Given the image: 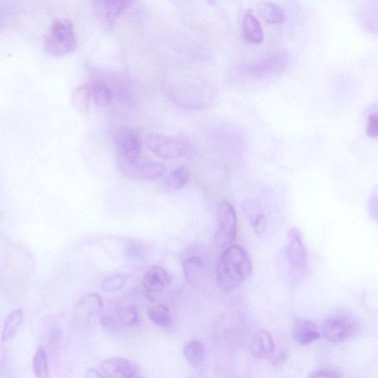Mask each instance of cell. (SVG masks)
I'll return each mask as SVG.
<instances>
[{
    "mask_svg": "<svg viewBox=\"0 0 378 378\" xmlns=\"http://www.w3.org/2000/svg\"><path fill=\"white\" fill-rule=\"evenodd\" d=\"M368 208L371 217L378 221V196L370 198Z\"/></svg>",
    "mask_w": 378,
    "mask_h": 378,
    "instance_id": "d6a6232c",
    "label": "cell"
},
{
    "mask_svg": "<svg viewBox=\"0 0 378 378\" xmlns=\"http://www.w3.org/2000/svg\"><path fill=\"white\" fill-rule=\"evenodd\" d=\"M275 340L270 333L259 330L254 334L251 343V351L256 358H268L275 354Z\"/></svg>",
    "mask_w": 378,
    "mask_h": 378,
    "instance_id": "4fadbf2b",
    "label": "cell"
},
{
    "mask_svg": "<svg viewBox=\"0 0 378 378\" xmlns=\"http://www.w3.org/2000/svg\"><path fill=\"white\" fill-rule=\"evenodd\" d=\"M147 317L150 321L162 328H168L173 324L170 310L162 305L150 307L147 310Z\"/></svg>",
    "mask_w": 378,
    "mask_h": 378,
    "instance_id": "7402d4cb",
    "label": "cell"
},
{
    "mask_svg": "<svg viewBox=\"0 0 378 378\" xmlns=\"http://www.w3.org/2000/svg\"><path fill=\"white\" fill-rule=\"evenodd\" d=\"M257 10L261 17L272 24H283L286 20L284 10L272 3L261 2L257 5Z\"/></svg>",
    "mask_w": 378,
    "mask_h": 378,
    "instance_id": "d6986e66",
    "label": "cell"
},
{
    "mask_svg": "<svg viewBox=\"0 0 378 378\" xmlns=\"http://www.w3.org/2000/svg\"><path fill=\"white\" fill-rule=\"evenodd\" d=\"M103 310L101 298L95 293L82 296L76 304L74 321L78 325H86L99 317Z\"/></svg>",
    "mask_w": 378,
    "mask_h": 378,
    "instance_id": "9c48e42d",
    "label": "cell"
},
{
    "mask_svg": "<svg viewBox=\"0 0 378 378\" xmlns=\"http://www.w3.org/2000/svg\"><path fill=\"white\" fill-rule=\"evenodd\" d=\"M286 258H288L291 269L294 272L304 271L307 263V252L302 233L296 228H292L289 233Z\"/></svg>",
    "mask_w": 378,
    "mask_h": 378,
    "instance_id": "30bf717a",
    "label": "cell"
},
{
    "mask_svg": "<svg viewBox=\"0 0 378 378\" xmlns=\"http://www.w3.org/2000/svg\"><path fill=\"white\" fill-rule=\"evenodd\" d=\"M22 320L23 314L21 309H16L10 312L3 326L2 335L3 344L11 341L17 335Z\"/></svg>",
    "mask_w": 378,
    "mask_h": 378,
    "instance_id": "44dd1931",
    "label": "cell"
},
{
    "mask_svg": "<svg viewBox=\"0 0 378 378\" xmlns=\"http://www.w3.org/2000/svg\"><path fill=\"white\" fill-rule=\"evenodd\" d=\"M119 157L135 158L140 156L143 150V139L137 129L122 126L117 130L114 138Z\"/></svg>",
    "mask_w": 378,
    "mask_h": 378,
    "instance_id": "ba28073f",
    "label": "cell"
},
{
    "mask_svg": "<svg viewBox=\"0 0 378 378\" xmlns=\"http://www.w3.org/2000/svg\"><path fill=\"white\" fill-rule=\"evenodd\" d=\"M242 32L245 40L252 44H261L264 41L263 26L252 12H247L242 20Z\"/></svg>",
    "mask_w": 378,
    "mask_h": 378,
    "instance_id": "e0dca14e",
    "label": "cell"
},
{
    "mask_svg": "<svg viewBox=\"0 0 378 378\" xmlns=\"http://www.w3.org/2000/svg\"><path fill=\"white\" fill-rule=\"evenodd\" d=\"M78 38L73 22L68 19H56L52 22L45 36L44 48L52 57H64L77 47Z\"/></svg>",
    "mask_w": 378,
    "mask_h": 378,
    "instance_id": "3957f363",
    "label": "cell"
},
{
    "mask_svg": "<svg viewBox=\"0 0 378 378\" xmlns=\"http://www.w3.org/2000/svg\"><path fill=\"white\" fill-rule=\"evenodd\" d=\"M132 3L133 2L130 1L101 0V1H94L93 6L101 21L110 27Z\"/></svg>",
    "mask_w": 378,
    "mask_h": 378,
    "instance_id": "8fae6325",
    "label": "cell"
},
{
    "mask_svg": "<svg viewBox=\"0 0 378 378\" xmlns=\"http://www.w3.org/2000/svg\"><path fill=\"white\" fill-rule=\"evenodd\" d=\"M268 226L267 218L263 215H260L256 217L254 220L253 228L256 235H263L266 232Z\"/></svg>",
    "mask_w": 378,
    "mask_h": 378,
    "instance_id": "f1b7e54d",
    "label": "cell"
},
{
    "mask_svg": "<svg viewBox=\"0 0 378 378\" xmlns=\"http://www.w3.org/2000/svg\"><path fill=\"white\" fill-rule=\"evenodd\" d=\"M184 276L190 284H198L203 277L205 265L198 256H190L182 263Z\"/></svg>",
    "mask_w": 378,
    "mask_h": 378,
    "instance_id": "ffe728a7",
    "label": "cell"
},
{
    "mask_svg": "<svg viewBox=\"0 0 378 378\" xmlns=\"http://www.w3.org/2000/svg\"><path fill=\"white\" fill-rule=\"evenodd\" d=\"M33 370L37 378H49L50 371L46 350L43 346L37 348L33 358Z\"/></svg>",
    "mask_w": 378,
    "mask_h": 378,
    "instance_id": "d4e9b609",
    "label": "cell"
},
{
    "mask_svg": "<svg viewBox=\"0 0 378 378\" xmlns=\"http://www.w3.org/2000/svg\"><path fill=\"white\" fill-rule=\"evenodd\" d=\"M293 336L298 344L307 345L318 340L321 337V333L314 322L298 319L293 325Z\"/></svg>",
    "mask_w": 378,
    "mask_h": 378,
    "instance_id": "2e32d148",
    "label": "cell"
},
{
    "mask_svg": "<svg viewBox=\"0 0 378 378\" xmlns=\"http://www.w3.org/2000/svg\"><path fill=\"white\" fill-rule=\"evenodd\" d=\"M145 143L156 157L166 161L185 158L194 150L192 142L184 136L152 133L146 136Z\"/></svg>",
    "mask_w": 378,
    "mask_h": 378,
    "instance_id": "277c9868",
    "label": "cell"
},
{
    "mask_svg": "<svg viewBox=\"0 0 378 378\" xmlns=\"http://www.w3.org/2000/svg\"><path fill=\"white\" fill-rule=\"evenodd\" d=\"M367 134L370 138L378 137V114H371L368 117Z\"/></svg>",
    "mask_w": 378,
    "mask_h": 378,
    "instance_id": "83f0119b",
    "label": "cell"
},
{
    "mask_svg": "<svg viewBox=\"0 0 378 378\" xmlns=\"http://www.w3.org/2000/svg\"><path fill=\"white\" fill-rule=\"evenodd\" d=\"M191 177V169L188 166H181L169 173L159 184L163 193L175 192L184 188Z\"/></svg>",
    "mask_w": 378,
    "mask_h": 378,
    "instance_id": "7c38bea8",
    "label": "cell"
},
{
    "mask_svg": "<svg viewBox=\"0 0 378 378\" xmlns=\"http://www.w3.org/2000/svg\"><path fill=\"white\" fill-rule=\"evenodd\" d=\"M87 85L91 99L97 106L106 107L109 106L112 99V91L106 82L95 80Z\"/></svg>",
    "mask_w": 378,
    "mask_h": 378,
    "instance_id": "ac0fdd59",
    "label": "cell"
},
{
    "mask_svg": "<svg viewBox=\"0 0 378 378\" xmlns=\"http://www.w3.org/2000/svg\"><path fill=\"white\" fill-rule=\"evenodd\" d=\"M101 370L109 378H133L135 369L124 358H111L101 363Z\"/></svg>",
    "mask_w": 378,
    "mask_h": 378,
    "instance_id": "9a60e30c",
    "label": "cell"
},
{
    "mask_svg": "<svg viewBox=\"0 0 378 378\" xmlns=\"http://www.w3.org/2000/svg\"><path fill=\"white\" fill-rule=\"evenodd\" d=\"M253 272L251 256L244 247L232 245L221 254L216 277L221 291L228 293L236 290Z\"/></svg>",
    "mask_w": 378,
    "mask_h": 378,
    "instance_id": "6da1fadb",
    "label": "cell"
},
{
    "mask_svg": "<svg viewBox=\"0 0 378 378\" xmlns=\"http://www.w3.org/2000/svg\"><path fill=\"white\" fill-rule=\"evenodd\" d=\"M128 279V276L124 275H112L103 280L101 288L104 292L115 293L122 289Z\"/></svg>",
    "mask_w": 378,
    "mask_h": 378,
    "instance_id": "4316f807",
    "label": "cell"
},
{
    "mask_svg": "<svg viewBox=\"0 0 378 378\" xmlns=\"http://www.w3.org/2000/svg\"><path fill=\"white\" fill-rule=\"evenodd\" d=\"M73 101L78 110L85 111L88 109L92 99H91L87 84L80 86L74 90Z\"/></svg>",
    "mask_w": 378,
    "mask_h": 378,
    "instance_id": "484cf974",
    "label": "cell"
},
{
    "mask_svg": "<svg viewBox=\"0 0 378 378\" xmlns=\"http://www.w3.org/2000/svg\"><path fill=\"white\" fill-rule=\"evenodd\" d=\"M85 378H104L103 376L94 369L87 371Z\"/></svg>",
    "mask_w": 378,
    "mask_h": 378,
    "instance_id": "836d02e7",
    "label": "cell"
},
{
    "mask_svg": "<svg viewBox=\"0 0 378 378\" xmlns=\"http://www.w3.org/2000/svg\"><path fill=\"white\" fill-rule=\"evenodd\" d=\"M268 360L272 367L279 368L288 361V355L284 351H279L278 354H273L268 358Z\"/></svg>",
    "mask_w": 378,
    "mask_h": 378,
    "instance_id": "1f68e13d",
    "label": "cell"
},
{
    "mask_svg": "<svg viewBox=\"0 0 378 378\" xmlns=\"http://www.w3.org/2000/svg\"><path fill=\"white\" fill-rule=\"evenodd\" d=\"M289 60L285 53L270 55L252 63L240 65L233 69L231 77L242 82L268 80L282 73L288 67Z\"/></svg>",
    "mask_w": 378,
    "mask_h": 378,
    "instance_id": "7a4b0ae2",
    "label": "cell"
},
{
    "mask_svg": "<svg viewBox=\"0 0 378 378\" xmlns=\"http://www.w3.org/2000/svg\"><path fill=\"white\" fill-rule=\"evenodd\" d=\"M184 355L191 366L197 367L203 363L205 356V347L198 340L188 342L184 348Z\"/></svg>",
    "mask_w": 378,
    "mask_h": 378,
    "instance_id": "603a6c76",
    "label": "cell"
},
{
    "mask_svg": "<svg viewBox=\"0 0 378 378\" xmlns=\"http://www.w3.org/2000/svg\"><path fill=\"white\" fill-rule=\"evenodd\" d=\"M117 166L125 177L137 180L160 179L166 173V166L159 161L139 157L123 158L117 156Z\"/></svg>",
    "mask_w": 378,
    "mask_h": 378,
    "instance_id": "5b68a950",
    "label": "cell"
},
{
    "mask_svg": "<svg viewBox=\"0 0 378 378\" xmlns=\"http://www.w3.org/2000/svg\"><path fill=\"white\" fill-rule=\"evenodd\" d=\"M322 330L328 341L334 343L343 342L354 335L357 330V323L349 316H335L324 323Z\"/></svg>",
    "mask_w": 378,
    "mask_h": 378,
    "instance_id": "52a82bcc",
    "label": "cell"
},
{
    "mask_svg": "<svg viewBox=\"0 0 378 378\" xmlns=\"http://www.w3.org/2000/svg\"><path fill=\"white\" fill-rule=\"evenodd\" d=\"M218 228L215 242L221 249L232 245L238 235V219L233 205L227 201H221L217 211Z\"/></svg>",
    "mask_w": 378,
    "mask_h": 378,
    "instance_id": "8992f818",
    "label": "cell"
},
{
    "mask_svg": "<svg viewBox=\"0 0 378 378\" xmlns=\"http://www.w3.org/2000/svg\"><path fill=\"white\" fill-rule=\"evenodd\" d=\"M143 286L150 293H159L169 282L167 272L162 268L154 266L149 269L143 277Z\"/></svg>",
    "mask_w": 378,
    "mask_h": 378,
    "instance_id": "5bb4252c",
    "label": "cell"
},
{
    "mask_svg": "<svg viewBox=\"0 0 378 378\" xmlns=\"http://www.w3.org/2000/svg\"><path fill=\"white\" fill-rule=\"evenodd\" d=\"M101 323L104 328L110 331L118 330L122 328L115 316H103Z\"/></svg>",
    "mask_w": 378,
    "mask_h": 378,
    "instance_id": "f546056e",
    "label": "cell"
},
{
    "mask_svg": "<svg viewBox=\"0 0 378 378\" xmlns=\"http://www.w3.org/2000/svg\"><path fill=\"white\" fill-rule=\"evenodd\" d=\"M309 378H341V376L335 370L328 368L319 370L312 373Z\"/></svg>",
    "mask_w": 378,
    "mask_h": 378,
    "instance_id": "4dcf8cb0",
    "label": "cell"
},
{
    "mask_svg": "<svg viewBox=\"0 0 378 378\" xmlns=\"http://www.w3.org/2000/svg\"><path fill=\"white\" fill-rule=\"evenodd\" d=\"M115 319L121 327H135L140 322L138 311L135 306H124L117 310Z\"/></svg>",
    "mask_w": 378,
    "mask_h": 378,
    "instance_id": "cb8c5ba5",
    "label": "cell"
}]
</instances>
